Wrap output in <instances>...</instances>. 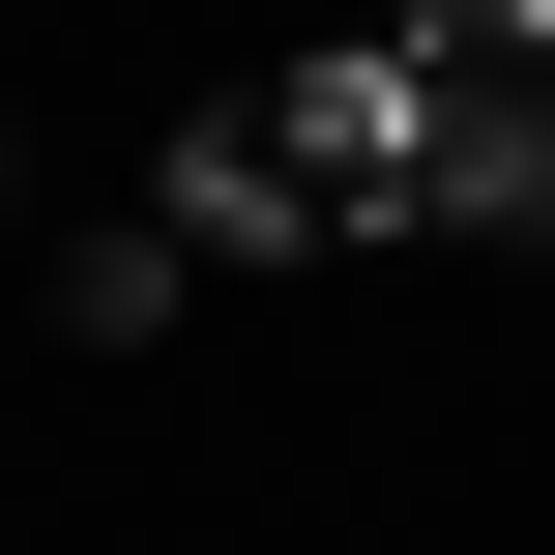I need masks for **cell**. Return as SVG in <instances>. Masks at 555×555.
<instances>
[{
    "label": "cell",
    "instance_id": "cell-2",
    "mask_svg": "<svg viewBox=\"0 0 555 555\" xmlns=\"http://www.w3.org/2000/svg\"><path fill=\"white\" fill-rule=\"evenodd\" d=\"M410 234H555V29H410Z\"/></svg>",
    "mask_w": 555,
    "mask_h": 555
},
{
    "label": "cell",
    "instance_id": "cell-4",
    "mask_svg": "<svg viewBox=\"0 0 555 555\" xmlns=\"http://www.w3.org/2000/svg\"><path fill=\"white\" fill-rule=\"evenodd\" d=\"M439 29H555V0H439Z\"/></svg>",
    "mask_w": 555,
    "mask_h": 555
},
{
    "label": "cell",
    "instance_id": "cell-1",
    "mask_svg": "<svg viewBox=\"0 0 555 555\" xmlns=\"http://www.w3.org/2000/svg\"><path fill=\"white\" fill-rule=\"evenodd\" d=\"M176 234L234 263V234H410V59H293V88H234L205 146H176Z\"/></svg>",
    "mask_w": 555,
    "mask_h": 555
},
{
    "label": "cell",
    "instance_id": "cell-5",
    "mask_svg": "<svg viewBox=\"0 0 555 555\" xmlns=\"http://www.w3.org/2000/svg\"><path fill=\"white\" fill-rule=\"evenodd\" d=\"M0 176H29V146H0Z\"/></svg>",
    "mask_w": 555,
    "mask_h": 555
},
{
    "label": "cell",
    "instance_id": "cell-3",
    "mask_svg": "<svg viewBox=\"0 0 555 555\" xmlns=\"http://www.w3.org/2000/svg\"><path fill=\"white\" fill-rule=\"evenodd\" d=\"M176 263H205V234H176V205H117V234H59V322H88V351H146V322H176Z\"/></svg>",
    "mask_w": 555,
    "mask_h": 555
}]
</instances>
